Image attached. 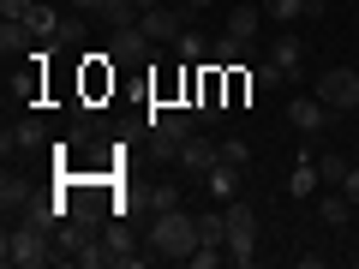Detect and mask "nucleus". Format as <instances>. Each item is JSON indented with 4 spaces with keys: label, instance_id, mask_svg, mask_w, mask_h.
I'll return each mask as SVG.
<instances>
[{
    "label": "nucleus",
    "instance_id": "23",
    "mask_svg": "<svg viewBox=\"0 0 359 269\" xmlns=\"http://www.w3.org/2000/svg\"><path fill=\"white\" fill-rule=\"evenodd\" d=\"M252 84H257V90H282V84H287V72H282L276 60H264V66H252Z\"/></svg>",
    "mask_w": 359,
    "mask_h": 269
},
{
    "label": "nucleus",
    "instance_id": "21",
    "mask_svg": "<svg viewBox=\"0 0 359 269\" xmlns=\"http://www.w3.org/2000/svg\"><path fill=\"white\" fill-rule=\"evenodd\" d=\"M0 204H6V216H13V209H25V204H30V186L6 174V179H0Z\"/></svg>",
    "mask_w": 359,
    "mask_h": 269
},
{
    "label": "nucleus",
    "instance_id": "7",
    "mask_svg": "<svg viewBox=\"0 0 359 269\" xmlns=\"http://www.w3.org/2000/svg\"><path fill=\"white\" fill-rule=\"evenodd\" d=\"M216 162H222V144H210L204 132H192V138L180 144V162H174V167H180V174H192V179H204Z\"/></svg>",
    "mask_w": 359,
    "mask_h": 269
},
{
    "label": "nucleus",
    "instance_id": "22",
    "mask_svg": "<svg viewBox=\"0 0 359 269\" xmlns=\"http://www.w3.org/2000/svg\"><path fill=\"white\" fill-rule=\"evenodd\" d=\"M102 18H108V30H120V25H138V6H132V0H108V6H102Z\"/></svg>",
    "mask_w": 359,
    "mask_h": 269
},
{
    "label": "nucleus",
    "instance_id": "2",
    "mask_svg": "<svg viewBox=\"0 0 359 269\" xmlns=\"http://www.w3.org/2000/svg\"><path fill=\"white\" fill-rule=\"evenodd\" d=\"M150 245H156V257H168V263H186V257L198 251V216H186V209H162Z\"/></svg>",
    "mask_w": 359,
    "mask_h": 269
},
{
    "label": "nucleus",
    "instance_id": "13",
    "mask_svg": "<svg viewBox=\"0 0 359 269\" xmlns=\"http://www.w3.org/2000/svg\"><path fill=\"white\" fill-rule=\"evenodd\" d=\"M318 186H323V174H318V156H299V167L287 174V192H294V198H311Z\"/></svg>",
    "mask_w": 359,
    "mask_h": 269
},
{
    "label": "nucleus",
    "instance_id": "10",
    "mask_svg": "<svg viewBox=\"0 0 359 269\" xmlns=\"http://www.w3.org/2000/svg\"><path fill=\"white\" fill-rule=\"evenodd\" d=\"M96 240H102V257H108L114 269H138V263H144V257L132 251V240H126V228H120V221H108Z\"/></svg>",
    "mask_w": 359,
    "mask_h": 269
},
{
    "label": "nucleus",
    "instance_id": "20",
    "mask_svg": "<svg viewBox=\"0 0 359 269\" xmlns=\"http://www.w3.org/2000/svg\"><path fill=\"white\" fill-rule=\"evenodd\" d=\"M347 209H353V204H347V192L335 186V198H323V204H318V216L330 221V228H347Z\"/></svg>",
    "mask_w": 359,
    "mask_h": 269
},
{
    "label": "nucleus",
    "instance_id": "14",
    "mask_svg": "<svg viewBox=\"0 0 359 269\" xmlns=\"http://www.w3.org/2000/svg\"><path fill=\"white\" fill-rule=\"evenodd\" d=\"M18 25H25L30 36H42V42H54V36H60V25H66V18H54V6H30V13L18 18Z\"/></svg>",
    "mask_w": 359,
    "mask_h": 269
},
{
    "label": "nucleus",
    "instance_id": "4",
    "mask_svg": "<svg viewBox=\"0 0 359 269\" xmlns=\"http://www.w3.org/2000/svg\"><path fill=\"white\" fill-rule=\"evenodd\" d=\"M318 96L330 102V114H353L359 108V72L353 66H330V72L318 78Z\"/></svg>",
    "mask_w": 359,
    "mask_h": 269
},
{
    "label": "nucleus",
    "instance_id": "27",
    "mask_svg": "<svg viewBox=\"0 0 359 269\" xmlns=\"http://www.w3.org/2000/svg\"><path fill=\"white\" fill-rule=\"evenodd\" d=\"M174 48L186 54V60H198V54H204V36H198V30H180V36H174Z\"/></svg>",
    "mask_w": 359,
    "mask_h": 269
},
{
    "label": "nucleus",
    "instance_id": "15",
    "mask_svg": "<svg viewBox=\"0 0 359 269\" xmlns=\"http://www.w3.org/2000/svg\"><path fill=\"white\" fill-rule=\"evenodd\" d=\"M264 13L276 18V25H294V18H311V13H323L318 0H264Z\"/></svg>",
    "mask_w": 359,
    "mask_h": 269
},
{
    "label": "nucleus",
    "instance_id": "30",
    "mask_svg": "<svg viewBox=\"0 0 359 269\" xmlns=\"http://www.w3.org/2000/svg\"><path fill=\"white\" fill-rule=\"evenodd\" d=\"M72 6H78V13H102L108 0H72Z\"/></svg>",
    "mask_w": 359,
    "mask_h": 269
},
{
    "label": "nucleus",
    "instance_id": "1",
    "mask_svg": "<svg viewBox=\"0 0 359 269\" xmlns=\"http://www.w3.org/2000/svg\"><path fill=\"white\" fill-rule=\"evenodd\" d=\"M0 263L6 269H42L54 263V233L36 228V221H6V240H0Z\"/></svg>",
    "mask_w": 359,
    "mask_h": 269
},
{
    "label": "nucleus",
    "instance_id": "31",
    "mask_svg": "<svg viewBox=\"0 0 359 269\" xmlns=\"http://www.w3.org/2000/svg\"><path fill=\"white\" fill-rule=\"evenodd\" d=\"M132 6H138V13H150V6H162V0H132Z\"/></svg>",
    "mask_w": 359,
    "mask_h": 269
},
{
    "label": "nucleus",
    "instance_id": "16",
    "mask_svg": "<svg viewBox=\"0 0 359 269\" xmlns=\"http://www.w3.org/2000/svg\"><path fill=\"white\" fill-rule=\"evenodd\" d=\"M204 186H210V198H233V192H240V167H233V162H216V167L204 174Z\"/></svg>",
    "mask_w": 359,
    "mask_h": 269
},
{
    "label": "nucleus",
    "instance_id": "11",
    "mask_svg": "<svg viewBox=\"0 0 359 269\" xmlns=\"http://www.w3.org/2000/svg\"><path fill=\"white\" fill-rule=\"evenodd\" d=\"M42 144H48V126H42V120H18V126H6L0 150L13 156V150H42Z\"/></svg>",
    "mask_w": 359,
    "mask_h": 269
},
{
    "label": "nucleus",
    "instance_id": "24",
    "mask_svg": "<svg viewBox=\"0 0 359 269\" xmlns=\"http://www.w3.org/2000/svg\"><path fill=\"white\" fill-rule=\"evenodd\" d=\"M318 174H323V186H341V179H347V162H341V156H318Z\"/></svg>",
    "mask_w": 359,
    "mask_h": 269
},
{
    "label": "nucleus",
    "instance_id": "17",
    "mask_svg": "<svg viewBox=\"0 0 359 269\" xmlns=\"http://www.w3.org/2000/svg\"><path fill=\"white\" fill-rule=\"evenodd\" d=\"M269 60L282 66L287 78H299V66H306V48H299V36H282V42H276V48H269Z\"/></svg>",
    "mask_w": 359,
    "mask_h": 269
},
{
    "label": "nucleus",
    "instance_id": "6",
    "mask_svg": "<svg viewBox=\"0 0 359 269\" xmlns=\"http://www.w3.org/2000/svg\"><path fill=\"white\" fill-rule=\"evenodd\" d=\"M102 60H156V42L144 36V25H120V30H108Z\"/></svg>",
    "mask_w": 359,
    "mask_h": 269
},
{
    "label": "nucleus",
    "instance_id": "5",
    "mask_svg": "<svg viewBox=\"0 0 359 269\" xmlns=\"http://www.w3.org/2000/svg\"><path fill=\"white\" fill-rule=\"evenodd\" d=\"M204 120L192 108H150V138H168V144H186Z\"/></svg>",
    "mask_w": 359,
    "mask_h": 269
},
{
    "label": "nucleus",
    "instance_id": "12",
    "mask_svg": "<svg viewBox=\"0 0 359 269\" xmlns=\"http://www.w3.org/2000/svg\"><path fill=\"white\" fill-rule=\"evenodd\" d=\"M240 60H252V42H240V36H228V30H222V36L210 42V66H222V72H233Z\"/></svg>",
    "mask_w": 359,
    "mask_h": 269
},
{
    "label": "nucleus",
    "instance_id": "18",
    "mask_svg": "<svg viewBox=\"0 0 359 269\" xmlns=\"http://www.w3.org/2000/svg\"><path fill=\"white\" fill-rule=\"evenodd\" d=\"M198 245H228V216L222 209H204L198 216Z\"/></svg>",
    "mask_w": 359,
    "mask_h": 269
},
{
    "label": "nucleus",
    "instance_id": "8",
    "mask_svg": "<svg viewBox=\"0 0 359 269\" xmlns=\"http://www.w3.org/2000/svg\"><path fill=\"white\" fill-rule=\"evenodd\" d=\"M287 120H294L299 138H318L335 114H330V102H323V96H294V102H287Z\"/></svg>",
    "mask_w": 359,
    "mask_h": 269
},
{
    "label": "nucleus",
    "instance_id": "25",
    "mask_svg": "<svg viewBox=\"0 0 359 269\" xmlns=\"http://www.w3.org/2000/svg\"><path fill=\"white\" fill-rule=\"evenodd\" d=\"M150 204H156V216H162V209H180V186H150Z\"/></svg>",
    "mask_w": 359,
    "mask_h": 269
},
{
    "label": "nucleus",
    "instance_id": "32",
    "mask_svg": "<svg viewBox=\"0 0 359 269\" xmlns=\"http://www.w3.org/2000/svg\"><path fill=\"white\" fill-rule=\"evenodd\" d=\"M180 6H192V13H198V6H210V0H180Z\"/></svg>",
    "mask_w": 359,
    "mask_h": 269
},
{
    "label": "nucleus",
    "instance_id": "29",
    "mask_svg": "<svg viewBox=\"0 0 359 269\" xmlns=\"http://www.w3.org/2000/svg\"><path fill=\"white\" fill-rule=\"evenodd\" d=\"M341 192H347V204H359V167H347V179H341Z\"/></svg>",
    "mask_w": 359,
    "mask_h": 269
},
{
    "label": "nucleus",
    "instance_id": "9",
    "mask_svg": "<svg viewBox=\"0 0 359 269\" xmlns=\"http://www.w3.org/2000/svg\"><path fill=\"white\" fill-rule=\"evenodd\" d=\"M138 25H144V36H150L156 48H162V42H174L180 30H186V13H174V6H150V13H144Z\"/></svg>",
    "mask_w": 359,
    "mask_h": 269
},
{
    "label": "nucleus",
    "instance_id": "26",
    "mask_svg": "<svg viewBox=\"0 0 359 269\" xmlns=\"http://www.w3.org/2000/svg\"><path fill=\"white\" fill-rule=\"evenodd\" d=\"M222 162L245 167V162H252V144H245V138H228V144H222Z\"/></svg>",
    "mask_w": 359,
    "mask_h": 269
},
{
    "label": "nucleus",
    "instance_id": "33",
    "mask_svg": "<svg viewBox=\"0 0 359 269\" xmlns=\"http://www.w3.org/2000/svg\"><path fill=\"white\" fill-rule=\"evenodd\" d=\"M353 30H359V13H353Z\"/></svg>",
    "mask_w": 359,
    "mask_h": 269
},
{
    "label": "nucleus",
    "instance_id": "28",
    "mask_svg": "<svg viewBox=\"0 0 359 269\" xmlns=\"http://www.w3.org/2000/svg\"><path fill=\"white\" fill-rule=\"evenodd\" d=\"M30 6H36V0H0V13H6V18H25Z\"/></svg>",
    "mask_w": 359,
    "mask_h": 269
},
{
    "label": "nucleus",
    "instance_id": "19",
    "mask_svg": "<svg viewBox=\"0 0 359 269\" xmlns=\"http://www.w3.org/2000/svg\"><path fill=\"white\" fill-rule=\"evenodd\" d=\"M257 18H264V6H233V13H228V36L252 42L257 36Z\"/></svg>",
    "mask_w": 359,
    "mask_h": 269
},
{
    "label": "nucleus",
    "instance_id": "3",
    "mask_svg": "<svg viewBox=\"0 0 359 269\" xmlns=\"http://www.w3.org/2000/svg\"><path fill=\"white\" fill-rule=\"evenodd\" d=\"M228 263H240V269H252V257H257V216H252V204H233L228 198Z\"/></svg>",
    "mask_w": 359,
    "mask_h": 269
}]
</instances>
